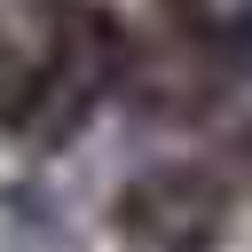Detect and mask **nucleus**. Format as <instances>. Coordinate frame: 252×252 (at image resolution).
<instances>
[{"instance_id": "4", "label": "nucleus", "mask_w": 252, "mask_h": 252, "mask_svg": "<svg viewBox=\"0 0 252 252\" xmlns=\"http://www.w3.org/2000/svg\"><path fill=\"white\" fill-rule=\"evenodd\" d=\"M244 39H252V16H244Z\"/></svg>"}, {"instance_id": "2", "label": "nucleus", "mask_w": 252, "mask_h": 252, "mask_svg": "<svg viewBox=\"0 0 252 252\" xmlns=\"http://www.w3.org/2000/svg\"><path fill=\"white\" fill-rule=\"evenodd\" d=\"M118 228L134 252H205L220 236V181L197 165H158L126 189Z\"/></svg>"}, {"instance_id": "3", "label": "nucleus", "mask_w": 252, "mask_h": 252, "mask_svg": "<svg viewBox=\"0 0 252 252\" xmlns=\"http://www.w3.org/2000/svg\"><path fill=\"white\" fill-rule=\"evenodd\" d=\"M0 252H79V236L47 189L16 181V189H0Z\"/></svg>"}, {"instance_id": "1", "label": "nucleus", "mask_w": 252, "mask_h": 252, "mask_svg": "<svg viewBox=\"0 0 252 252\" xmlns=\"http://www.w3.org/2000/svg\"><path fill=\"white\" fill-rule=\"evenodd\" d=\"M118 63H126V32L110 24V8H94V0H55L47 39L32 47L24 79H16L8 102H0V126H8L24 150H55V142L79 134V118L102 102V87L118 79Z\"/></svg>"}]
</instances>
